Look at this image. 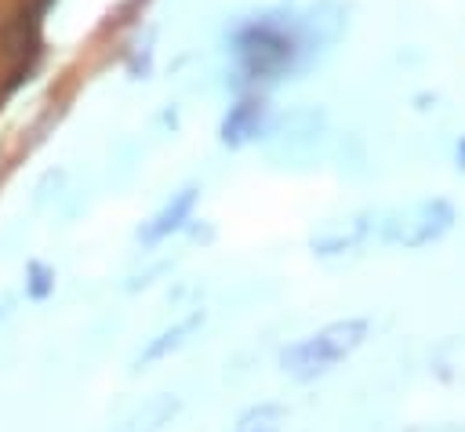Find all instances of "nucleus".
<instances>
[{
    "mask_svg": "<svg viewBox=\"0 0 465 432\" xmlns=\"http://www.w3.org/2000/svg\"><path fill=\"white\" fill-rule=\"evenodd\" d=\"M236 44H240L236 51H240V58L251 65V73L280 69V65L291 58V40H287L280 29H272V25H254V29H247Z\"/></svg>",
    "mask_w": 465,
    "mask_h": 432,
    "instance_id": "obj_2",
    "label": "nucleus"
},
{
    "mask_svg": "<svg viewBox=\"0 0 465 432\" xmlns=\"http://www.w3.org/2000/svg\"><path fill=\"white\" fill-rule=\"evenodd\" d=\"M254 113H258V105H254V102L236 105V109H232V116H229V120H225V127H222V131H225V142H240L243 134H251V131H254V127H251V116H254Z\"/></svg>",
    "mask_w": 465,
    "mask_h": 432,
    "instance_id": "obj_4",
    "label": "nucleus"
},
{
    "mask_svg": "<svg viewBox=\"0 0 465 432\" xmlns=\"http://www.w3.org/2000/svg\"><path fill=\"white\" fill-rule=\"evenodd\" d=\"M193 200H196V189H182V192H178V196H174V200H171V203H167V207L142 229V240H145V243H156V240H163L167 232H174V229L189 218Z\"/></svg>",
    "mask_w": 465,
    "mask_h": 432,
    "instance_id": "obj_3",
    "label": "nucleus"
},
{
    "mask_svg": "<svg viewBox=\"0 0 465 432\" xmlns=\"http://www.w3.org/2000/svg\"><path fill=\"white\" fill-rule=\"evenodd\" d=\"M196 319H200V316H193V319H185V323H182V327H174V330H171V334H163V341H156V345H149V349H145V356H142V359H156V356H163V352H167V349H174V345H178V341H182V334H189V330H193V327H196Z\"/></svg>",
    "mask_w": 465,
    "mask_h": 432,
    "instance_id": "obj_5",
    "label": "nucleus"
},
{
    "mask_svg": "<svg viewBox=\"0 0 465 432\" xmlns=\"http://www.w3.org/2000/svg\"><path fill=\"white\" fill-rule=\"evenodd\" d=\"M29 272H33V283H29V294H33V298H44V294L51 290V272H47L44 265H33Z\"/></svg>",
    "mask_w": 465,
    "mask_h": 432,
    "instance_id": "obj_6",
    "label": "nucleus"
},
{
    "mask_svg": "<svg viewBox=\"0 0 465 432\" xmlns=\"http://www.w3.org/2000/svg\"><path fill=\"white\" fill-rule=\"evenodd\" d=\"M363 334H367V323L363 319L334 323V327H327V330H320V334L291 345L283 352V370L294 374V378H316V374L331 370L341 356H349L360 345Z\"/></svg>",
    "mask_w": 465,
    "mask_h": 432,
    "instance_id": "obj_1",
    "label": "nucleus"
}]
</instances>
